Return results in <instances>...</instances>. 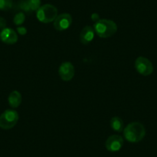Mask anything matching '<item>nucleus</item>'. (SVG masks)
Instances as JSON below:
<instances>
[{"instance_id": "obj_11", "label": "nucleus", "mask_w": 157, "mask_h": 157, "mask_svg": "<svg viewBox=\"0 0 157 157\" xmlns=\"http://www.w3.org/2000/svg\"><path fill=\"white\" fill-rule=\"evenodd\" d=\"M22 101V97L21 93L17 90H14L10 94L8 97V102L12 108H18L21 105Z\"/></svg>"}, {"instance_id": "obj_2", "label": "nucleus", "mask_w": 157, "mask_h": 157, "mask_svg": "<svg viewBox=\"0 0 157 157\" xmlns=\"http://www.w3.org/2000/svg\"><path fill=\"white\" fill-rule=\"evenodd\" d=\"M95 33L99 37L106 39L113 36L117 32V25L110 19H99L96 21L94 25Z\"/></svg>"}, {"instance_id": "obj_14", "label": "nucleus", "mask_w": 157, "mask_h": 157, "mask_svg": "<svg viewBox=\"0 0 157 157\" xmlns=\"http://www.w3.org/2000/svg\"><path fill=\"white\" fill-rule=\"evenodd\" d=\"M13 0H0V10L8 11L13 7Z\"/></svg>"}, {"instance_id": "obj_6", "label": "nucleus", "mask_w": 157, "mask_h": 157, "mask_svg": "<svg viewBox=\"0 0 157 157\" xmlns=\"http://www.w3.org/2000/svg\"><path fill=\"white\" fill-rule=\"evenodd\" d=\"M72 18L69 13H62L58 15L53 22V26L57 31H65L70 27Z\"/></svg>"}, {"instance_id": "obj_7", "label": "nucleus", "mask_w": 157, "mask_h": 157, "mask_svg": "<svg viewBox=\"0 0 157 157\" xmlns=\"http://www.w3.org/2000/svg\"><path fill=\"white\" fill-rule=\"evenodd\" d=\"M58 72L62 80L69 82L72 80L75 75V68L70 62H65L60 65Z\"/></svg>"}, {"instance_id": "obj_9", "label": "nucleus", "mask_w": 157, "mask_h": 157, "mask_svg": "<svg viewBox=\"0 0 157 157\" xmlns=\"http://www.w3.org/2000/svg\"><path fill=\"white\" fill-rule=\"evenodd\" d=\"M0 39L6 44L13 45L18 41L17 33L13 29L5 28L0 33Z\"/></svg>"}, {"instance_id": "obj_12", "label": "nucleus", "mask_w": 157, "mask_h": 157, "mask_svg": "<svg viewBox=\"0 0 157 157\" xmlns=\"http://www.w3.org/2000/svg\"><path fill=\"white\" fill-rule=\"evenodd\" d=\"M110 126L115 132H121L124 129L123 120L119 116H114L110 120Z\"/></svg>"}, {"instance_id": "obj_15", "label": "nucleus", "mask_w": 157, "mask_h": 157, "mask_svg": "<svg viewBox=\"0 0 157 157\" xmlns=\"http://www.w3.org/2000/svg\"><path fill=\"white\" fill-rule=\"evenodd\" d=\"M25 14L22 12L20 13H18L17 14H16V16H14V19H13V22H14L15 25H20L25 22Z\"/></svg>"}, {"instance_id": "obj_16", "label": "nucleus", "mask_w": 157, "mask_h": 157, "mask_svg": "<svg viewBox=\"0 0 157 157\" xmlns=\"http://www.w3.org/2000/svg\"><path fill=\"white\" fill-rule=\"evenodd\" d=\"M6 28V20L4 18L0 17V29H4Z\"/></svg>"}, {"instance_id": "obj_3", "label": "nucleus", "mask_w": 157, "mask_h": 157, "mask_svg": "<svg viewBox=\"0 0 157 157\" xmlns=\"http://www.w3.org/2000/svg\"><path fill=\"white\" fill-rule=\"evenodd\" d=\"M57 16H58V10L56 7L51 4H45L41 6L36 13V17L38 20L43 23H49L54 22Z\"/></svg>"}, {"instance_id": "obj_1", "label": "nucleus", "mask_w": 157, "mask_h": 157, "mask_svg": "<svg viewBox=\"0 0 157 157\" xmlns=\"http://www.w3.org/2000/svg\"><path fill=\"white\" fill-rule=\"evenodd\" d=\"M123 135L128 142L136 143L142 141L146 136V129L142 123L132 122L123 129Z\"/></svg>"}, {"instance_id": "obj_4", "label": "nucleus", "mask_w": 157, "mask_h": 157, "mask_svg": "<svg viewBox=\"0 0 157 157\" xmlns=\"http://www.w3.org/2000/svg\"><path fill=\"white\" fill-rule=\"evenodd\" d=\"M19 121V113L14 109H6L0 115V128L10 129L14 127Z\"/></svg>"}, {"instance_id": "obj_8", "label": "nucleus", "mask_w": 157, "mask_h": 157, "mask_svg": "<svg viewBox=\"0 0 157 157\" xmlns=\"http://www.w3.org/2000/svg\"><path fill=\"white\" fill-rule=\"evenodd\" d=\"M124 140L120 135H112L107 138L105 141V148L112 152H118L123 147Z\"/></svg>"}, {"instance_id": "obj_17", "label": "nucleus", "mask_w": 157, "mask_h": 157, "mask_svg": "<svg viewBox=\"0 0 157 157\" xmlns=\"http://www.w3.org/2000/svg\"><path fill=\"white\" fill-rule=\"evenodd\" d=\"M17 32L19 35L24 36V35L26 34L27 30L25 27H19V28H17Z\"/></svg>"}, {"instance_id": "obj_10", "label": "nucleus", "mask_w": 157, "mask_h": 157, "mask_svg": "<svg viewBox=\"0 0 157 157\" xmlns=\"http://www.w3.org/2000/svg\"><path fill=\"white\" fill-rule=\"evenodd\" d=\"M94 29L90 25H86L81 31L80 35H79V39L83 45H88L93 41L94 39Z\"/></svg>"}, {"instance_id": "obj_13", "label": "nucleus", "mask_w": 157, "mask_h": 157, "mask_svg": "<svg viewBox=\"0 0 157 157\" xmlns=\"http://www.w3.org/2000/svg\"><path fill=\"white\" fill-rule=\"evenodd\" d=\"M30 11H37L41 6V0H27Z\"/></svg>"}, {"instance_id": "obj_5", "label": "nucleus", "mask_w": 157, "mask_h": 157, "mask_svg": "<svg viewBox=\"0 0 157 157\" xmlns=\"http://www.w3.org/2000/svg\"><path fill=\"white\" fill-rule=\"evenodd\" d=\"M135 68L137 72L144 76L151 75L153 72V66L150 60L143 56H140L136 59Z\"/></svg>"}]
</instances>
